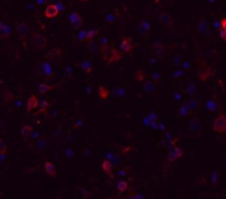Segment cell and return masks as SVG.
Instances as JSON below:
<instances>
[{
    "mask_svg": "<svg viewBox=\"0 0 226 199\" xmlns=\"http://www.w3.org/2000/svg\"><path fill=\"white\" fill-rule=\"evenodd\" d=\"M149 30H150V26H149L148 23L147 22H141V24H140V27H139V31L142 33H146V32H148Z\"/></svg>",
    "mask_w": 226,
    "mask_h": 199,
    "instance_id": "30",
    "label": "cell"
},
{
    "mask_svg": "<svg viewBox=\"0 0 226 199\" xmlns=\"http://www.w3.org/2000/svg\"><path fill=\"white\" fill-rule=\"evenodd\" d=\"M32 42H33V45L36 47V49L39 50H42L46 47V38H45L43 34H40V33H34L32 35Z\"/></svg>",
    "mask_w": 226,
    "mask_h": 199,
    "instance_id": "3",
    "label": "cell"
},
{
    "mask_svg": "<svg viewBox=\"0 0 226 199\" xmlns=\"http://www.w3.org/2000/svg\"><path fill=\"white\" fill-rule=\"evenodd\" d=\"M46 107H48V103L42 102V104H41V109H42V111L44 109V111H45V109H46Z\"/></svg>",
    "mask_w": 226,
    "mask_h": 199,
    "instance_id": "36",
    "label": "cell"
},
{
    "mask_svg": "<svg viewBox=\"0 0 226 199\" xmlns=\"http://www.w3.org/2000/svg\"><path fill=\"white\" fill-rule=\"evenodd\" d=\"M102 168H103V170L105 171V173L107 174V175H111V170H113V165H111V163H110L109 161H104L103 164H102Z\"/></svg>",
    "mask_w": 226,
    "mask_h": 199,
    "instance_id": "16",
    "label": "cell"
},
{
    "mask_svg": "<svg viewBox=\"0 0 226 199\" xmlns=\"http://www.w3.org/2000/svg\"><path fill=\"white\" fill-rule=\"evenodd\" d=\"M221 37L226 41V18L221 20Z\"/></svg>",
    "mask_w": 226,
    "mask_h": 199,
    "instance_id": "22",
    "label": "cell"
},
{
    "mask_svg": "<svg viewBox=\"0 0 226 199\" xmlns=\"http://www.w3.org/2000/svg\"><path fill=\"white\" fill-rule=\"evenodd\" d=\"M182 155H183V151L181 148L179 147L172 148L168 155V161L169 163H173V161H178L179 158L182 157Z\"/></svg>",
    "mask_w": 226,
    "mask_h": 199,
    "instance_id": "4",
    "label": "cell"
},
{
    "mask_svg": "<svg viewBox=\"0 0 226 199\" xmlns=\"http://www.w3.org/2000/svg\"><path fill=\"white\" fill-rule=\"evenodd\" d=\"M52 89H53V86H51V85H49V84H46V83H42L39 85V92L41 94L46 93L49 91H51Z\"/></svg>",
    "mask_w": 226,
    "mask_h": 199,
    "instance_id": "23",
    "label": "cell"
},
{
    "mask_svg": "<svg viewBox=\"0 0 226 199\" xmlns=\"http://www.w3.org/2000/svg\"><path fill=\"white\" fill-rule=\"evenodd\" d=\"M82 69L85 73H90L92 72V63L88 61H84L82 63Z\"/></svg>",
    "mask_w": 226,
    "mask_h": 199,
    "instance_id": "29",
    "label": "cell"
},
{
    "mask_svg": "<svg viewBox=\"0 0 226 199\" xmlns=\"http://www.w3.org/2000/svg\"><path fill=\"white\" fill-rule=\"evenodd\" d=\"M44 170L45 173L48 174L49 176L51 177H55L56 176V168H55V166L52 163H50V161H46L44 165Z\"/></svg>",
    "mask_w": 226,
    "mask_h": 199,
    "instance_id": "12",
    "label": "cell"
},
{
    "mask_svg": "<svg viewBox=\"0 0 226 199\" xmlns=\"http://www.w3.org/2000/svg\"><path fill=\"white\" fill-rule=\"evenodd\" d=\"M184 74V71H177V74H175V77H182Z\"/></svg>",
    "mask_w": 226,
    "mask_h": 199,
    "instance_id": "37",
    "label": "cell"
},
{
    "mask_svg": "<svg viewBox=\"0 0 226 199\" xmlns=\"http://www.w3.org/2000/svg\"><path fill=\"white\" fill-rule=\"evenodd\" d=\"M187 105V107L192 111V112H195L197 109H199V101H197L195 97H192V99L187 100V102L185 103Z\"/></svg>",
    "mask_w": 226,
    "mask_h": 199,
    "instance_id": "14",
    "label": "cell"
},
{
    "mask_svg": "<svg viewBox=\"0 0 226 199\" xmlns=\"http://www.w3.org/2000/svg\"><path fill=\"white\" fill-rule=\"evenodd\" d=\"M159 19H160V21H161L162 24H163L165 27H167V28L171 27L172 23H173V19H172V17L167 12H161V13H160Z\"/></svg>",
    "mask_w": 226,
    "mask_h": 199,
    "instance_id": "9",
    "label": "cell"
},
{
    "mask_svg": "<svg viewBox=\"0 0 226 199\" xmlns=\"http://www.w3.org/2000/svg\"><path fill=\"white\" fill-rule=\"evenodd\" d=\"M142 90L143 92L146 93H150V94H153L157 91V84H155V81H152L151 79L148 81H145L142 83Z\"/></svg>",
    "mask_w": 226,
    "mask_h": 199,
    "instance_id": "5",
    "label": "cell"
},
{
    "mask_svg": "<svg viewBox=\"0 0 226 199\" xmlns=\"http://www.w3.org/2000/svg\"><path fill=\"white\" fill-rule=\"evenodd\" d=\"M17 31H18V33H20V34H27V33L29 32V27H28V24L24 22H20L19 24H18V27H17Z\"/></svg>",
    "mask_w": 226,
    "mask_h": 199,
    "instance_id": "17",
    "label": "cell"
},
{
    "mask_svg": "<svg viewBox=\"0 0 226 199\" xmlns=\"http://www.w3.org/2000/svg\"><path fill=\"white\" fill-rule=\"evenodd\" d=\"M39 105V101H38V97L36 95H30L28 101H27V109L28 111H32V109H36Z\"/></svg>",
    "mask_w": 226,
    "mask_h": 199,
    "instance_id": "11",
    "label": "cell"
},
{
    "mask_svg": "<svg viewBox=\"0 0 226 199\" xmlns=\"http://www.w3.org/2000/svg\"><path fill=\"white\" fill-rule=\"evenodd\" d=\"M68 20H70V24L74 30H78L83 26V18H82L78 13L76 12H71L68 16Z\"/></svg>",
    "mask_w": 226,
    "mask_h": 199,
    "instance_id": "2",
    "label": "cell"
},
{
    "mask_svg": "<svg viewBox=\"0 0 226 199\" xmlns=\"http://www.w3.org/2000/svg\"><path fill=\"white\" fill-rule=\"evenodd\" d=\"M20 133H21V136H22L23 138L30 137V135L32 134V127L30 125H24L22 129H21Z\"/></svg>",
    "mask_w": 226,
    "mask_h": 199,
    "instance_id": "15",
    "label": "cell"
},
{
    "mask_svg": "<svg viewBox=\"0 0 226 199\" xmlns=\"http://www.w3.org/2000/svg\"><path fill=\"white\" fill-rule=\"evenodd\" d=\"M185 92H187V95L194 97L197 93V87L195 83H189L185 87Z\"/></svg>",
    "mask_w": 226,
    "mask_h": 199,
    "instance_id": "13",
    "label": "cell"
},
{
    "mask_svg": "<svg viewBox=\"0 0 226 199\" xmlns=\"http://www.w3.org/2000/svg\"><path fill=\"white\" fill-rule=\"evenodd\" d=\"M113 93L116 95L117 97H123L124 95H125V89H123V87H120V86H118V87H115L113 90Z\"/></svg>",
    "mask_w": 226,
    "mask_h": 199,
    "instance_id": "28",
    "label": "cell"
},
{
    "mask_svg": "<svg viewBox=\"0 0 226 199\" xmlns=\"http://www.w3.org/2000/svg\"><path fill=\"white\" fill-rule=\"evenodd\" d=\"M213 129L217 133H226V115L220 114L213 122Z\"/></svg>",
    "mask_w": 226,
    "mask_h": 199,
    "instance_id": "1",
    "label": "cell"
},
{
    "mask_svg": "<svg viewBox=\"0 0 226 199\" xmlns=\"http://www.w3.org/2000/svg\"><path fill=\"white\" fill-rule=\"evenodd\" d=\"M165 50H167V45L165 44H158L155 47V52L159 55L163 54L165 52Z\"/></svg>",
    "mask_w": 226,
    "mask_h": 199,
    "instance_id": "26",
    "label": "cell"
},
{
    "mask_svg": "<svg viewBox=\"0 0 226 199\" xmlns=\"http://www.w3.org/2000/svg\"><path fill=\"white\" fill-rule=\"evenodd\" d=\"M206 106L211 109V111H213V112L217 111V109H218V105H217L216 101H214V100H211V99L209 100V101H207Z\"/></svg>",
    "mask_w": 226,
    "mask_h": 199,
    "instance_id": "24",
    "label": "cell"
},
{
    "mask_svg": "<svg viewBox=\"0 0 226 199\" xmlns=\"http://www.w3.org/2000/svg\"><path fill=\"white\" fill-rule=\"evenodd\" d=\"M96 34H97V31H95V30H89V31H88V40H92Z\"/></svg>",
    "mask_w": 226,
    "mask_h": 199,
    "instance_id": "34",
    "label": "cell"
},
{
    "mask_svg": "<svg viewBox=\"0 0 226 199\" xmlns=\"http://www.w3.org/2000/svg\"><path fill=\"white\" fill-rule=\"evenodd\" d=\"M160 79H161V75H160V73H159V72H153V73L151 74V80L152 81L158 82Z\"/></svg>",
    "mask_w": 226,
    "mask_h": 199,
    "instance_id": "32",
    "label": "cell"
},
{
    "mask_svg": "<svg viewBox=\"0 0 226 199\" xmlns=\"http://www.w3.org/2000/svg\"><path fill=\"white\" fill-rule=\"evenodd\" d=\"M82 1H87V0H82Z\"/></svg>",
    "mask_w": 226,
    "mask_h": 199,
    "instance_id": "38",
    "label": "cell"
},
{
    "mask_svg": "<svg viewBox=\"0 0 226 199\" xmlns=\"http://www.w3.org/2000/svg\"><path fill=\"white\" fill-rule=\"evenodd\" d=\"M190 131L192 133H200L202 131V123L197 117L193 119L190 122Z\"/></svg>",
    "mask_w": 226,
    "mask_h": 199,
    "instance_id": "10",
    "label": "cell"
},
{
    "mask_svg": "<svg viewBox=\"0 0 226 199\" xmlns=\"http://www.w3.org/2000/svg\"><path fill=\"white\" fill-rule=\"evenodd\" d=\"M179 113H180V115H182V116H189V115H191V114H192V111L187 107V104H184V105H182L180 107V109H179Z\"/></svg>",
    "mask_w": 226,
    "mask_h": 199,
    "instance_id": "20",
    "label": "cell"
},
{
    "mask_svg": "<svg viewBox=\"0 0 226 199\" xmlns=\"http://www.w3.org/2000/svg\"><path fill=\"white\" fill-rule=\"evenodd\" d=\"M181 60H182V58H181L180 54H177V57H174V58H173V61H174V63L177 65H180Z\"/></svg>",
    "mask_w": 226,
    "mask_h": 199,
    "instance_id": "35",
    "label": "cell"
},
{
    "mask_svg": "<svg viewBox=\"0 0 226 199\" xmlns=\"http://www.w3.org/2000/svg\"><path fill=\"white\" fill-rule=\"evenodd\" d=\"M127 188H128V183H127V181L121 180V181H119V183L117 184V189H118V191H120V193L126 191Z\"/></svg>",
    "mask_w": 226,
    "mask_h": 199,
    "instance_id": "25",
    "label": "cell"
},
{
    "mask_svg": "<svg viewBox=\"0 0 226 199\" xmlns=\"http://www.w3.org/2000/svg\"><path fill=\"white\" fill-rule=\"evenodd\" d=\"M98 95H99L100 99L106 100L107 97L109 96V91L107 90V89H106L105 86H103V85H100V86L98 87Z\"/></svg>",
    "mask_w": 226,
    "mask_h": 199,
    "instance_id": "18",
    "label": "cell"
},
{
    "mask_svg": "<svg viewBox=\"0 0 226 199\" xmlns=\"http://www.w3.org/2000/svg\"><path fill=\"white\" fill-rule=\"evenodd\" d=\"M43 71H44V73L46 74L49 77H52L53 75H54V73H53V69H52V67H50V64H48V63H45V64L43 65Z\"/></svg>",
    "mask_w": 226,
    "mask_h": 199,
    "instance_id": "27",
    "label": "cell"
},
{
    "mask_svg": "<svg viewBox=\"0 0 226 199\" xmlns=\"http://www.w3.org/2000/svg\"><path fill=\"white\" fill-rule=\"evenodd\" d=\"M77 39L82 42L89 41V40H88V31H86V30H81L77 34Z\"/></svg>",
    "mask_w": 226,
    "mask_h": 199,
    "instance_id": "19",
    "label": "cell"
},
{
    "mask_svg": "<svg viewBox=\"0 0 226 199\" xmlns=\"http://www.w3.org/2000/svg\"><path fill=\"white\" fill-rule=\"evenodd\" d=\"M120 47H121V50L127 53V52H130L131 50H133L135 44H133V40H131L129 37H125V38L123 39V41H121Z\"/></svg>",
    "mask_w": 226,
    "mask_h": 199,
    "instance_id": "6",
    "label": "cell"
},
{
    "mask_svg": "<svg viewBox=\"0 0 226 199\" xmlns=\"http://www.w3.org/2000/svg\"><path fill=\"white\" fill-rule=\"evenodd\" d=\"M7 153V145L6 143L0 138V155H5Z\"/></svg>",
    "mask_w": 226,
    "mask_h": 199,
    "instance_id": "31",
    "label": "cell"
},
{
    "mask_svg": "<svg viewBox=\"0 0 226 199\" xmlns=\"http://www.w3.org/2000/svg\"><path fill=\"white\" fill-rule=\"evenodd\" d=\"M10 30H9V27L3 24L1 21H0V37H7L9 34Z\"/></svg>",
    "mask_w": 226,
    "mask_h": 199,
    "instance_id": "21",
    "label": "cell"
},
{
    "mask_svg": "<svg viewBox=\"0 0 226 199\" xmlns=\"http://www.w3.org/2000/svg\"><path fill=\"white\" fill-rule=\"evenodd\" d=\"M211 74H212V71H211V69L207 67L206 64L201 65L200 70H199V79H200V80L205 81Z\"/></svg>",
    "mask_w": 226,
    "mask_h": 199,
    "instance_id": "7",
    "label": "cell"
},
{
    "mask_svg": "<svg viewBox=\"0 0 226 199\" xmlns=\"http://www.w3.org/2000/svg\"><path fill=\"white\" fill-rule=\"evenodd\" d=\"M45 17L48 18H54L58 15V8L56 5H49L46 8H45Z\"/></svg>",
    "mask_w": 226,
    "mask_h": 199,
    "instance_id": "8",
    "label": "cell"
},
{
    "mask_svg": "<svg viewBox=\"0 0 226 199\" xmlns=\"http://www.w3.org/2000/svg\"><path fill=\"white\" fill-rule=\"evenodd\" d=\"M137 80L140 81V82H142V81L145 80V73H143V71H137Z\"/></svg>",
    "mask_w": 226,
    "mask_h": 199,
    "instance_id": "33",
    "label": "cell"
}]
</instances>
